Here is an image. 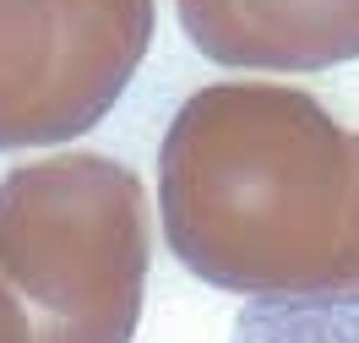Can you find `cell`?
Here are the masks:
<instances>
[{
  "mask_svg": "<svg viewBox=\"0 0 359 343\" xmlns=\"http://www.w3.org/2000/svg\"><path fill=\"white\" fill-rule=\"evenodd\" d=\"M163 240L240 300L359 295V131L289 82H212L158 147Z\"/></svg>",
  "mask_w": 359,
  "mask_h": 343,
  "instance_id": "6da1fadb",
  "label": "cell"
},
{
  "mask_svg": "<svg viewBox=\"0 0 359 343\" xmlns=\"http://www.w3.org/2000/svg\"><path fill=\"white\" fill-rule=\"evenodd\" d=\"M147 256V191L120 159L55 153L0 180V283L33 343H131Z\"/></svg>",
  "mask_w": 359,
  "mask_h": 343,
  "instance_id": "7a4b0ae2",
  "label": "cell"
},
{
  "mask_svg": "<svg viewBox=\"0 0 359 343\" xmlns=\"http://www.w3.org/2000/svg\"><path fill=\"white\" fill-rule=\"evenodd\" d=\"M229 343H359V295L245 300Z\"/></svg>",
  "mask_w": 359,
  "mask_h": 343,
  "instance_id": "5b68a950",
  "label": "cell"
},
{
  "mask_svg": "<svg viewBox=\"0 0 359 343\" xmlns=\"http://www.w3.org/2000/svg\"><path fill=\"white\" fill-rule=\"evenodd\" d=\"M185 39L224 71H332L359 60V0H175Z\"/></svg>",
  "mask_w": 359,
  "mask_h": 343,
  "instance_id": "277c9868",
  "label": "cell"
},
{
  "mask_svg": "<svg viewBox=\"0 0 359 343\" xmlns=\"http://www.w3.org/2000/svg\"><path fill=\"white\" fill-rule=\"evenodd\" d=\"M153 0H0V153L93 131L153 44Z\"/></svg>",
  "mask_w": 359,
  "mask_h": 343,
  "instance_id": "3957f363",
  "label": "cell"
},
{
  "mask_svg": "<svg viewBox=\"0 0 359 343\" xmlns=\"http://www.w3.org/2000/svg\"><path fill=\"white\" fill-rule=\"evenodd\" d=\"M0 343H33V321H27V305L6 283H0Z\"/></svg>",
  "mask_w": 359,
  "mask_h": 343,
  "instance_id": "8992f818",
  "label": "cell"
}]
</instances>
